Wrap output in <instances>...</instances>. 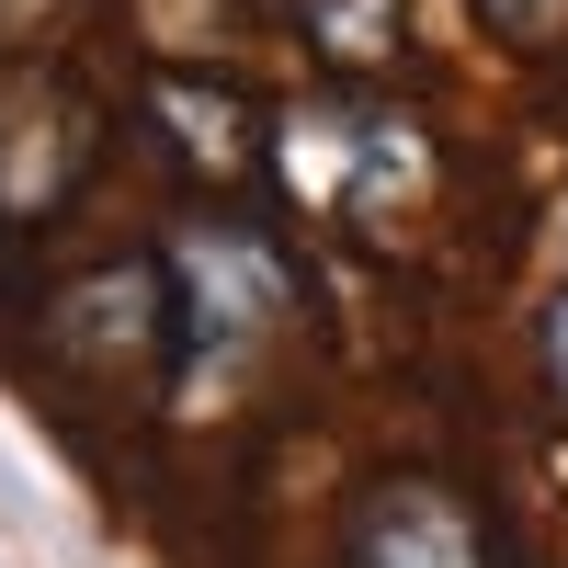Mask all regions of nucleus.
<instances>
[{"instance_id": "f257e3e1", "label": "nucleus", "mask_w": 568, "mask_h": 568, "mask_svg": "<svg viewBox=\"0 0 568 568\" xmlns=\"http://www.w3.org/2000/svg\"><path fill=\"white\" fill-rule=\"evenodd\" d=\"M45 353L103 387H171L194 364V318H182V273L171 262H91L45 296Z\"/></svg>"}, {"instance_id": "f03ea898", "label": "nucleus", "mask_w": 568, "mask_h": 568, "mask_svg": "<svg viewBox=\"0 0 568 568\" xmlns=\"http://www.w3.org/2000/svg\"><path fill=\"white\" fill-rule=\"evenodd\" d=\"M342 568H500L489 511L433 466H387L342 511Z\"/></svg>"}, {"instance_id": "7ed1b4c3", "label": "nucleus", "mask_w": 568, "mask_h": 568, "mask_svg": "<svg viewBox=\"0 0 568 568\" xmlns=\"http://www.w3.org/2000/svg\"><path fill=\"white\" fill-rule=\"evenodd\" d=\"M91 149H103V114L58 69H0V216L12 227L58 216L91 182Z\"/></svg>"}, {"instance_id": "20e7f679", "label": "nucleus", "mask_w": 568, "mask_h": 568, "mask_svg": "<svg viewBox=\"0 0 568 568\" xmlns=\"http://www.w3.org/2000/svg\"><path fill=\"white\" fill-rule=\"evenodd\" d=\"M136 125L171 149V171L216 182V194H240L273 160V103L251 80H216V69H149L136 80Z\"/></svg>"}, {"instance_id": "39448f33", "label": "nucleus", "mask_w": 568, "mask_h": 568, "mask_svg": "<svg viewBox=\"0 0 568 568\" xmlns=\"http://www.w3.org/2000/svg\"><path fill=\"white\" fill-rule=\"evenodd\" d=\"M182 318H194V353H240L251 329L296 296V273H284V251L262 240L251 216H205L194 240H182Z\"/></svg>"}, {"instance_id": "423d86ee", "label": "nucleus", "mask_w": 568, "mask_h": 568, "mask_svg": "<svg viewBox=\"0 0 568 568\" xmlns=\"http://www.w3.org/2000/svg\"><path fill=\"white\" fill-rule=\"evenodd\" d=\"M284 23L307 34V58L329 80H375L409 58V0H284Z\"/></svg>"}, {"instance_id": "0eeeda50", "label": "nucleus", "mask_w": 568, "mask_h": 568, "mask_svg": "<svg viewBox=\"0 0 568 568\" xmlns=\"http://www.w3.org/2000/svg\"><path fill=\"white\" fill-rule=\"evenodd\" d=\"M478 23H489L500 45H524V58H535V45L568 34V0H478Z\"/></svg>"}, {"instance_id": "6e6552de", "label": "nucleus", "mask_w": 568, "mask_h": 568, "mask_svg": "<svg viewBox=\"0 0 568 568\" xmlns=\"http://www.w3.org/2000/svg\"><path fill=\"white\" fill-rule=\"evenodd\" d=\"M535 364H546V398H557V420H568V296L535 318Z\"/></svg>"}]
</instances>
